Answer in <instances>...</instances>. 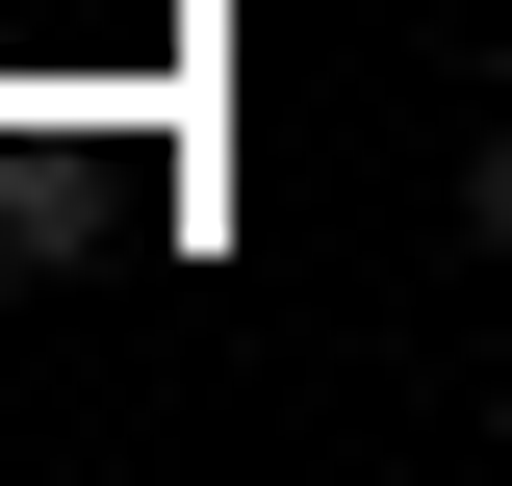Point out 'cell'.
Segmentation results:
<instances>
[{"label": "cell", "instance_id": "obj_1", "mask_svg": "<svg viewBox=\"0 0 512 486\" xmlns=\"http://www.w3.org/2000/svg\"><path fill=\"white\" fill-rule=\"evenodd\" d=\"M461 256H512V128H461Z\"/></svg>", "mask_w": 512, "mask_h": 486}]
</instances>
